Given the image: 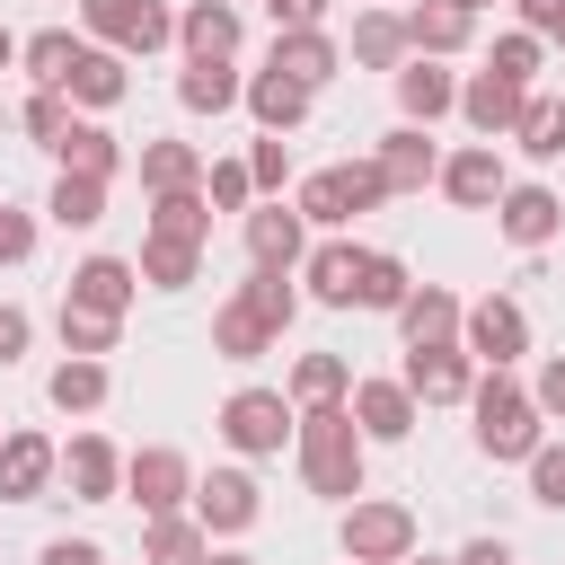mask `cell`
Instances as JSON below:
<instances>
[{"instance_id":"1","label":"cell","mask_w":565,"mask_h":565,"mask_svg":"<svg viewBox=\"0 0 565 565\" xmlns=\"http://www.w3.org/2000/svg\"><path fill=\"white\" fill-rule=\"evenodd\" d=\"M300 477H309V494H327V503H353L362 494V424H353V406H300Z\"/></svg>"},{"instance_id":"2","label":"cell","mask_w":565,"mask_h":565,"mask_svg":"<svg viewBox=\"0 0 565 565\" xmlns=\"http://www.w3.org/2000/svg\"><path fill=\"white\" fill-rule=\"evenodd\" d=\"M468 415H477V450H486V459H530V450L547 441V415H539V397H530V388H512L503 371H477V388H468Z\"/></svg>"},{"instance_id":"3","label":"cell","mask_w":565,"mask_h":565,"mask_svg":"<svg viewBox=\"0 0 565 565\" xmlns=\"http://www.w3.org/2000/svg\"><path fill=\"white\" fill-rule=\"evenodd\" d=\"M300 221L309 230H353L362 212H380L388 203V177H380V159H335V168H318V177H300Z\"/></svg>"},{"instance_id":"4","label":"cell","mask_w":565,"mask_h":565,"mask_svg":"<svg viewBox=\"0 0 565 565\" xmlns=\"http://www.w3.org/2000/svg\"><path fill=\"white\" fill-rule=\"evenodd\" d=\"M291 433H300V406H291V388H230V397H221V441H230V450H247V459H274Z\"/></svg>"},{"instance_id":"5","label":"cell","mask_w":565,"mask_h":565,"mask_svg":"<svg viewBox=\"0 0 565 565\" xmlns=\"http://www.w3.org/2000/svg\"><path fill=\"white\" fill-rule=\"evenodd\" d=\"M344 556L353 565H406L415 556V512L380 503V494H353L344 503Z\"/></svg>"},{"instance_id":"6","label":"cell","mask_w":565,"mask_h":565,"mask_svg":"<svg viewBox=\"0 0 565 565\" xmlns=\"http://www.w3.org/2000/svg\"><path fill=\"white\" fill-rule=\"evenodd\" d=\"M459 344H468L486 371H512V362L530 353V309H521L512 291H486V300H468V318H459Z\"/></svg>"},{"instance_id":"7","label":"cell","mask_w":565,"mask_h":565,"mask_svg":"<svg viewBox=\"0 0 565 565\" xmlns=\"http://www.w3.org/2000/svg\"><path fill=\"white\" fill-rule=\"evenodd\" d=\"M238 230H247V265L300 274V256H309V221H300V203H282V194H256V203L238 212Z\"/></svg>"},{"instance_id":"8","label":"cell","mask_w":565,"mask_h":565,"mask_svg":"<svg viewBox=\"0 0 565 565\" xmlns=\"http://www.w3.org/2000/svg\"><path fill=\"white\" fill-rule=\"evenodd\" d=\"M124 503H141V521L185 512V503H194V468H185V450H168V441L132 450V459H124Z\"/></svg>"},{"instance_id":"9","label":"cell","mask_w":565,"mask_h":565,"mask_svg":"<svg viewBox=\"0 0 565 565\" xmlns=\"http://www.w3.org/2000/svg\"><path fill=\"white\" fill-rule=\"evenodd\" d=\"M79 26H88L97 44H115V53H159V44H177V18H168L159 0H79Z\"/></svg>"},{"instance_id":"10","label":"cell","mask_w":565,"mask_h":565,"mask_svg":"<svg viewBox=\"0 0 565 565\" xmlns=\"http://www.w3.org/2000/svg\"><path fill=\"white\" fill-rule=\"evenodd\" d=\"M477 353L468 344H406V388H415V406H468V388H477Z\"/></svg>"},{"instance_id":"11","label":"cell","mask_w":565,"mask_h":565,"mask_svg":"<svg viewBox=\"0 0 565 565\" xmlns=\"http://www.w3.org/2000/svg\"><path fill=\"white\" fill-rule=\"evenodd\" d=\"M256 512H265V494H256V477H247V468H212V477H194V521H203L212 539L256 530Z\"/></svg>"},{"instance_id":"12","label":"cell","mask_w":565,"mask_h":565,"mask_svg":"<svg viewBox=\"0 0 565 565\" xmlns=\"http://www.w3.org/2000/svg\"><path fill=\"white\" fill-rule=\"evenodd\" d=\"M362 256H371V247H353L344 230H327V238L300 256V282H309V300H327V309H353V300H362Z\"/></svg>"},{"instance_id":"13","label":"cell","mask_w":565,"mask_h":565,"mask_svg":"<svg viewBox=\"0 0 565 565\" xmlns=\"http://www.w3.org/2000/svg\"><path fill=\"white\" fill-rule=\"evenodd\" d=\"M353 424H362V441H406L415 424H424V406H415V388L406 380H353Z\"/></svg>"},{"instance_id":"14","label":"cell","mask_w":565,"mask_h":565,"mask_svg":"<svg viewBox=\"0 0 565 565\" xmlns=\"http://www.w3.org/2000/svg\"><path fill=\"white\" fill-rule=\"evenodd\" d=\"M62 486H71V503H115V494H124V450H115L106 433L62 441Z\"/></svg>"},{"instance_id":"15","label":"cell","mask_w":565,"mask_h":565,"mask_svg":"<svg viewBox=\"0 0 565 565\" xmlns=\"http://www.w3.org/2000/svg\"><path fill=\"white\" fill-rule=\"evenodd\" d=\"M53 477H62V450L44 433H9L0 441V503H44Z\"/></svg>"},{"instance_id":"16","label":"cell","mask_w":565,"mask_h":565,"mask_svg":"<svg viewBox=\"0 0 565 565\" xmlns=\"http://www.w3.org/2000/svg\"><path fill=\"white\" fill-rule=\"evenodd\" d=\"M388 79H397V115H406V124H441V115H459V79H450L433 53H406Z\"/></svg>"},{"instance_id":"17","label":"cell","mask_w":565,"mask_h":565,"mask_svg":"<svg viewBox=\"0 0 565 565\" xmlns=\"http://www.w3.org/2000/svg\"><path fill=\"white\" fill-rule=\"evenodd\" d=\"M521 106H530V88H521V79H503V71L459 79V115H468V132H477V141H503V132L521 124Z\"/></svg>"},{"instance_id":"18","label":"cell","mask_w":565,"mask_h":565,"mask_svg":"<svg viewBox=\"0 0 565 565\" xmlns=\"http://www.w3.org/2000/svg\"><path fill=\"white\" fill-rule=\"evenodd\" d=\"M380 177H388V194H424V185H441V150H433V124H397L380 150Z\"/></svg>"},{"instance_id":"19","label":"cell","mask_w":565,"mask_h":565,"mask_svg":"<svg viewBox=\"0 0 565 565\" xmlns=\"http://www.w3.org/2000/svg\"><path fill=\"white\" fill-rule=\"evenodd\" d=\"M503 185H512V177H503L494 141H468V150H450V159H441V194H450L459 212H494V203H503Z\"/></svg>"},{"instance_id":"20","label":"cell","mask_w":565,"mask_h":565,"mask_svg":"<svg viewBox=\"0 0 565 565\" xmlns=\"http://www.w3.org/2000/svg\"><path fill=\"white\" fill-rule=\"evenodd\" d=\"M274 71H291L300 88H327L335 71H344V44L327 35V26H274V53H265Z\"/></svg>"},{"instance_id":"21","label":"cell","mask_w":565,"mask_h":565,"mask_svg":"<svg viewBox=\"0 0 565 565\" xmlns=\"http://www.w3.org/2000/svg\"><path fill=\"white\" fill-rule=\"evenodd\" d=\"M494 230H503L512 247H547V238L565 230V203H556L547 185H503V203H494Z\"/></svg>"},{"instance_id":"22","label":"cell","mask_w":565,"mask_h":565,"mask_svg":"<svg viewBox=\"0 0 565 565\" xmlns=\"http://www.w3.org/2000/svg\"><path fill=\"white\" fill-rule=\"evenodd\" d=\"M459 318H468V300L441 291V282H415V291L397 300V335H406V344H459Z\"/></svg>"},{"instance_id":"23","label":"cell","mask_w":565,"mask_h":565,"mask_svg":"<svg viewBox=\"0 0 565 565\" xmlns=\"http://www.w3.org/2000/svg\"><path fill=\"white\" fill-rule=\"evenodd\" d=\"M132 291H141V265H132V256H88V265L71 274V291H62V300L124 318V309H132Z\"/></svg>"},{"instance_id":"24","label":"cell","mask_w":565,"mask_h":565,"mask_svg":"<svg viewBox=\"0 0 565 565\" xmlns=\"http://www.w3.org/2000/svg\"><path fill=\"white\" fill-rule=\"evenodd\" d=\"M177 44L185 62H238V0H194L177 18Z\"/></svg>"},{"instance_id":"25","label":"cell","mask_w":565,"mask_h":565,"mask_svg":"<svg viewBox=\"0 0 565 565\" xmlns=\"http://www.w3.org/2000/svg\"><path fill=\"white\" fill-rule=\"evenodd\" d=\"M309 106H318V88H300V79H291V71H274V62L247 79V115H256L265 132H291V124H309Z\"/></svg>"},{"instance_id":"26","label":"cell","mask_w":565,"mask_h":565,"mask_svg":"<svg viewBox=\"0 0 565 565\" xmlns=\"http://www.w3.org/2000/svg\"><path fill=\"white\" fill-rule=\"evenodd\" d=\"M468 35H477V18H468L459 0H415V9H406V44L433 53V62H450Z\"/></svg>"},{"instance_id":"27","label":"cell","mask_w":565,"mask_h":565,"mask_svg":"<svg viewBox=\"0 0 565 565\" xmlns=\"http://www.w3.org/2000/svg\"><path fill=\"white\" fill-rule=\"evenodd\" d=\"M79 53H88V35H71V26H35V35L18 44V62H26V79H35V88H71Z\"/></svg>"},{"instance_id":"28","label":"cell","mask_w":565,"mask_h":565,"mask_svg":"<svg viewBox=\"0 0 565 565\" xmlns=\"http://www.w3.org/2000/svg\"><path fill=\"white\" fill-rule=\"evenodd\" d=\"M177 106H185V115H230V106H247V79H238V62H185V79H177Z\"/></svg>"},{"instance_id":"29","label":"cell","mask_w":565,"mask_h":565,"mask_svg":"<svg viewBox=\"0 0 565 565\" xmlns=\"http://www.w3.org/2000/svg\"><path fill=\"white\" fill-rule=\"evenodd\" d=\"M203 556H212V530L194 512H159L141 530V565H203Z\"/></svg>"},{"instance_id":"30","label":"cell","mask_w":565,"mask_h":565,"mask_svg":"<svg viewBox=\"0 0 565 565\" xmlns=\"http://www.w3.org/2000/svg\"><path fill=\"white\" fill-rule=\"evenodd\" d=\"M212 353H221V362H265V353H274V327H265L247 300H221V309H212Z\"/></svg>"},{"instance_id":"31","label":"cell","mask_w":565,"mask_h":565,"mask_svg":"<svg viewBox=\"0 0 565 565\" xmlns=\"http://www.w3.org/2000/svg\"><path fill=\"white\" fill-rule=\"evenodd\" d=\"M44 397H53V415H97V406H106V362L62 353V362H53V380H44Z\"/></svg>"},{"instance_id":"32","label":"cell","mask_w":565,"mask_h":565,"mask_svg":"<svg viewBox=\"0 0 565 565\" xmlns=\"http://www.w3.org/2000/svg\"><path fill=\"white\" fill-rule=\"evenodd\" d=\"M406 53H415V44H406V18H397V9H362V18H353V62H362V71H397Z\"/></svg>"},{"instance_id":"33","label":"cell","mask_w":565,"mask_h":565,"mask_svg":"<svg viewBox=\"0 0 565 565\" xmlns=\"http://www.w3.org/2000/svg\"><path fill=\"white\" fill-rule=\"evenodd\" d=\"M124 62H132V53H115V44H88V53H79V71H71V106H97V115H106V106L132 88V79H124Z\"/></svg>"},{"instance_id":"34","label":"cell","mask_w":565,"mask_h":565,"mask_svg":"<svg viewBox=\"0 0 565 565\" xmlns=\"http://www.w3.org/2000/svg\"><path fill=\"white\" fill-rule=\"evenodd\" d=\"M44 221L53 230H97L106 221V177H53V194H44Z\"/></svg>"},{"instance_id":"35","label":"cell","mask_w":565,"mask_h":565,"mask_svg":"<svg viewBox=\"0 0 565 565\" xmlns=\"http://www.w3.org/2000/svg\"><path fill=\"white\" fill-rule=\"evenodd\" d=\"M353 397V362L344 353H300L291 362V406H344Z\"/></svg>"},{"instance_id":"36","label":"cell","mask_w":565,"mask_h":565,"mask_svg":"<svg viewBox=\"0 0 565 565\" xmlns=\"http://www.w3.org/2000/svg\"><path fill=\"white\" fill-rule=\"evenodd\" d=\"M53 159H62L71 177H115V168H124V141H115L106 124H71V132L53 141Z\"/></svg>"},{"instance_id":"37","label":"cell","mask_w":565,"mask_h":565,"mask_svg":"<svg viewBox=\"0 0 565 565\" xmlns=\"http://www.w3.org/2000/svg\"><path fill=\"white\" fill-rule=\"evenodd\" d=\"M141 185H150V194L203 185V150H194V141H141Z\"/></svg>"},{"instance_id":"38","label":"cell","mask_w":565,"mask_h":565,"mask_svg":"<svg viewBox=\"0 0 565 565\" xmlns=\"http://www.w3.org/2000/svg\"><path fill=\"white\" fill-rule=\"evenodd\" d=\"M141 282H150V291L203 282V247H194V238H141Z\"/></svg>"},{"instance_id":"39","label":"cell","mask_w":565,"mask_h":565,"mask_svg":"<svg viewBox=\"0 0 565 565\" xmlns=\"http://www.w3.org/2000/svg\"><path fill=\"white\" fill-rule=\"evenodd\" d=\"M150 238H212V203H203V185H185V194H159L150 203Z\"/></svg>"},{"instance_id":"40","label":"cell","mask_w":565,"mask_h":565,"mask_svg":"<svg viewBox=\"0 0 565 565\" xmlns=\"http://www.w3.org/2000/svg\"><path fill=\"white\" fill-rule=\"evenodd\" d=\"M238 300H247V309H256V318H265L274 335H282V327L300 318V291H291V274H274V265H247V282H238Z\"/></svg>"},{"instance_id":"41","label":"cell","mask_w":565,"mask_h":565,"mask_svg":"<svg viewBox=\"0 0 565 565\" xmlns=\"http://www.w3.org/2000/svg\"><path fill=\"white\" fill-rule=\"evenodd\" d=\"M62 353H88V362H106L115 353V335H124V318H106V309H79V300H62Z\"/></svg>"},{"instance_id":"42","label":"cell","mask_w":565,"mask_h":565,"mask_svg":"<svg viewBox=\"0 0 565 565\" xmlns=\"http://www.w3.org/2000/svg\"><path fill=\"white\" fill-rule=\"evenodd\" d=\"M512 141H521L530 159H565V97H539V88H530V106H521Z\"/></svg>"},{"instance_id":"43","label":"cell","mask_w":565,"mask_h":565,"mask_svg":"<svg viewBox=\"0 0 565 565\" xmlns=\"http://www.w3.org/2000/svg\"><path fill=\"white\" fill-rule=\"evenodd\" d=\"M539 62H547V35H530V26H512V35H494V53H486V71H503V79H539Z\"/></svg>"},{"instance_id":"44","label":"cell","mask_w":565,"mask_h":565,"mask_svg":"<svg viewBox=\"0 0 565 565\" xmlns=\"http://www.w3.org/2000/svg\"><path fill=\"white\" fill-rule=\"evenodd\" d=\"M406 291H415V282H406V265L371 247V256H362V300H353V309H388V318H397V300H406Z\"/></svg>"},{"instance_id":"45","label":"cell","mask_w":565,"mask_h":565,"mask_svg":"<svg viewBox=\"0 0 565 565\" xmlns=\"http://www.w3.org/2000/svg\"><path fill=\"white\" fill-rule=\"evenodd\" d=\"M18 124H26V141H44V150H53V141H62L71 124H79V115H71V88H35Z\"/></svg>"},{"instance_id":"46","label":"cell","mask_w":565,"mask_h":565,"mask_svg":"<svg viewBox=\"0 0 565 565\" xmlns=\"http://www.w3.org/2000/svg\"><path fill=\"white\" fill-rule=\"evenodd\" d=\"M203 203H212V212H247V203H256L247 159H212V168H203Z\"/></svg>"},{"instance_id":"47","label":"cell","mask_w":565,"mask_h":565,"mask_svg":"<svg viewBox=\"0 0 565 565\" xmlns=\"http://www.w3.org/2000/svg\"><path fill=\"white\" fill-rule=\"evenodd\" d=\"M530 503H547V512H565V441H539L530 459Z\"/></svg>"},{"instance_id":"48","label":"cell","mask_w":565,"mask_h":565,"mask_svg":"<svg viewBox=\"0 0 565 565\" xmlns=\"http://www.w3.org/2000/svg\"><path fill=\"white\" fill-rule=\"evenodd\" d=\"M247 177H256V194H282V177H291V141L265 132V141L247 150Z\"/></svg>"},{"instance_id":"49","label":"cell","mask_w":565,"mask_h":565,"mask_svg":"<svg viewBox=\"0 0 565 565\" xmlns=\"http://www.w3.org/2000/svg\"><path fill=\"white\" fill-rule=\"evenodd\" d=\"M26 256H35V221L0 203V265H26Z\"/></svg>"},{"instance_id":"50","label":"cell","mask_w":565,"mask_h":565,"mask_svg":"<svg viewBox=\"0 0 565 565\" xmlns=\"http://www.w3.org/2000/svg\"><path fill=\"white\" fill-rule=\"evenodd\" d=\"M26 335H35V318H26L18 300H0V371H9L18 353H26Z\"/></svg>"},{"instance_id":"51","label":"cell","mask_w":565,"mask_h":565,"mask_svg":"<svg viewBox=\"0 0 565 565\" xmlns=\"http://www.w3.org/2000/svg\"><path fill=\"white\" fill-rule=\"evenodd\" d=\"M35 565H106V547H97V539H44Z\"/></svg>"},{"instance_id":"52","label":"cell","mask_w":565,"mask_h":565,"mask_svg":"<svg viewBox=\"0 0 565 565\" xmlns=\"http://www.w3.org/2000/svg\"><path fill=\"white\" fill-rule=\"evenodd\" d=\"M530 397H539V415H565V353H556V362H539Z\"/></svg>"},{"instance_id":"53","label":"cell","mask_w":565,"mask_h":565,"mask_svg":"<svg viewBox=\"0 0 565 565\" xmlns=\"http://www.w3.org/2000/svg\"><path fill=\"white\" fill-rule=\"evenodd\" d=\"M327 9H335V0H265L274 26H327Z\"/></svg>"},{"instance_id":"54","label":"cell","mask_w":565,"mask_h":565,"mask_svg":"<svg viewBox=\"0 0 565 565\" xmlns=\"http://www.w3.org/2000/svg\"><path fill=\"white\" fill-rule=\"evenodd\" d=\"M530 35H565V0H512Z\"/></svg>"},{"instance_id":"55","label":"cell","mask_w":565,"mask_h":565,"mask_svg":"<svg viewBox=\"0 0 565 565\" xmlns=\"http://www.w3.org/2000/svg\"><path fill=\"white\" fill-rule=\"evenodd\" d=\"M450 565H521V556H512V539H468Z\"/></svg>"},{"instance_id":"56","label":"cell","mask_w":565,"mask_h":565,"mask_svg":"<svg viewBox=\"0 0 565 565\" xmlns=\"http://www.w3.org/2000/svg\"><path fill=\"white\" fill-rule=\"evenodd\" d=\"M203 565H256V556H247V547H212Z\"/></svg>"},{"instance_id":"57","label":"cell","mask_w":565,"mask_h":565,"mask_svg":"<svg viewBox=\"0 0 565 565\" xmlns=\"http://www.w3.org/2000/svg\"><path fill=\"white\" fill-rule=\"evenodd\" d=\"M9 62H18V35H9V26H0V71H9Z\"/></svg>"},{"instance_id":"58","label":"cell","mask_w":565,"mask_h":565,"mask_svg":"<svg viewBox=\"0 0 565 565\" xmlns=\"http://www.w3.org/2000/svg\"><path fill=\"white\" fill-rule=\"evenodd\" d=\"M406 565H450V556H406Z\"/></svg>"},{"instance_id":"59","label":"cell","mask_w":565,"mask_h":565,"mask_svg":"<svg viewBox=\"0 0 565 565\" xmlns=\"http://www.w3.org/2000/svg\"><path fill=\"white\" fill-rule=\"evenodd\" d=\"M459 9H468V18H477V9H494V0H459Z\"/></svg>"},{"instance_id":"60","label":"cell","mask_w":565,"mask_h":565,"mask_svg":"<svg viewBox=\"0 0 565 565\" xmlns=\"http://www.w3.org/2000/svg\"><path fill=\"white\" fill-rule=\"evenodd\" d=\"M0 441H9V433H0Z\"/></svg>"},{"instance_id":"61","label":"cell","mask_w":565,"mask_h":565,"mask_svg":"<svg viewBox=\"0 0 565 565\" xmlns=\"http://www.w3.org/2000/svg\"><path fill=\"white\" fill-rule=\"evenodd\" d=\"M344 565H353V556H344Z\"/></svg>"}]
</instances>
